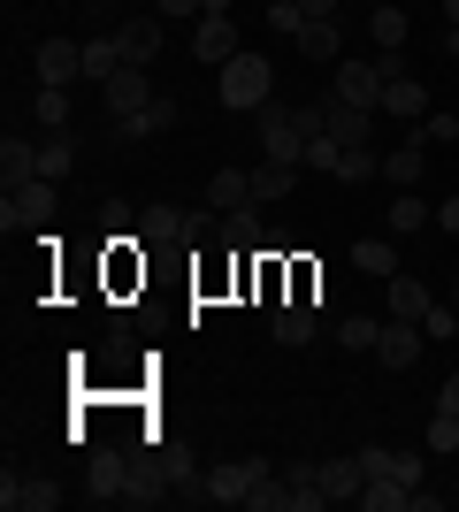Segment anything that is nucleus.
<instances>
[{"label": "nucleus", "instance_id": "37", "mask_svg": "<svg viewBox=\"0 0 459 512\" xmlns=\"http://www.w3.org/2000/svg\"><path fill=\"white\" fill-rule=\"evenodd\" d=\"M268 31L299 39V31H306V8H299V0H268Z\"/></svg>", "mask_w": 459, "mask_h": 512}, {"label": "nucleus", "instance_id": "30", "mask_svg": "<svg viewBox=\"0 0 459 512\" xmlns=\"http://www.w3.org/2000/svg\"><path fill=\"white\" fill-rule=\"evenodd\" d=\"M138 237H146V245H184V214L176 207H146L138 214Z\"/></svg>", "mask_w": 459, "mask_h": 512}, {"label": "nucleus", "instance_id": "22", "mask_svg": "<svg viewBox=\"0 0 459 512\" xmlns=\"http://www.w3.org/2000/svg\"><path fill=\"white\" fill-rule=\"evenodd\" d=\"M368 39H375V54H398V46H406V8H398V0H375L368 8Z\"/></svg>", "mask_w": 459, "mask_h": 512}, {"label": "nucleus", "instance_id": "11", "mask_svg": "<svg viewBox=\"0 0 459 512\" xmlns=\"http://www.w3.org/2000/svg\"><path fill=\"white\" fill-rule=\"evenodd\" d=\"M0 505H8V512H54L62 490H54L46 474H23V482H16V467H8V474H0Z\"/></svg>", "mask_w": 459, "mask_h": 512}, {"label": "nucleus", "instance_id": "38", "mask_svg": "<svg viewBox=\"0 0 459 512\" xmlns=\"http://www.w3.org/2000/svg\"><path fill=\"white\" fill-rule=\"evenodd\" d=\"M421 337L452 344V337H459V306H429V314H421Z\"/></svg>", "mask_w": 459, "mask_h": 512}, {"label": "nucleus", "instance_id": "36", "mask_svg": "<svg viewBox=\"0 0 459 512\" xmlns=\"http://www.w3.org/2000/svg\"><path fill=\"white\" fill-rule=\"evenodd\" d=\"M406 497H414V490H398V482H368L360 505H368V512H406Z\"/></svg>", "mask_w": 459, "mask_h": 512}, {"label": "nucleus", "instance_id": "31", "mask_svg": "<svg viewBox=\"0 0 459 512\" xmlns=\"http://www.w3.org/2000/svg\"><path fill=\"white\" fill-rule=\"evenodd\" d=\"M291 184H299V161H261V169H253V199H261V207H268V199H284Z\"/></svg>", "mask_w": 459, "mask_h": 512}, {"label": "nucleus", "instance_id": "29", "mask_svg": "<svg viewBox=\"0 0 459 512\" xmlns=\"http://www.w3.org/2000/svg\"><path fill=\"white\" fill-rule=\"evenodd\" d=\"M337 161H345V146L322 130V115H314V138H306V153H299V169H314V176H337Z\"/></svg>", "mask_w": 459, "mask_h": 512}, {"label": "nucleus", "instance_id": "20", "mask_svg": "<svg viewBox=\"0 0 459 512\" xmlns=\"http://www.w3.org/2000/svg\"><path fill=\"white\" fill-rule=\"evenodd\" d=\"M161 130H176V100L161 92L153 107H138L131 123H115V138H131V146H146V138H161Z\"/></svg>", "mask_w": 459, "mask_h": 512}, {"label": "nucleus", "instance_id": "28", "mask_svg": "<svg viewBox=\"0 0 459 512\" xmlns=\"http://www.w3.org/2000/svg\"><path fill=\"white\" fill-rule=\"evenodd\" d=\"M31 123L39 130H69V85H39L31 92Z\"/></svg>", "mask_w": 459, "mask_h": 512}, {"label": "nucleus", "instance_id": "5", "mask_svg": "<svg viewBox=\"0 0 459 512\" xmlns=\"http://www.w3.org/2000/svg\"><path fill=\"white\" fill-rule=\"evenodd\" d=\"M314 115H322V130L337 138V146H375V123H383L375 107H360V100H337V92H329V100L314 107Z\"/></svg>", "mask_w": 459, "mask_h": 512}, {"label": "nucleus", "instance_id": "14", "mask_svg": "<svg viewBox=\"0 0 459 512\" xmlns=\"http://www.w3.org/2000/svg\"><path fill=\"white\" fill-rule=\"evenodd\" d=\"M421 176H429V146H421L414 130H406V138H398V146L383 153V184H398V192H414Z\"/></svg>", "mask_w": 459, "mask_h": 512}, {"label": "nucleus", "instance_id": "33", "mask_svg": "<svg viewBox=\"0 0 459 512\" xmlns=\"http://www.w3.org/2000/svg\"><path fill=\"white\" fill-rule=\"evenodd\" d=\"M383 176V153L375 146H345V161H337V184H375Z\"/></svg>", "mask_w": 459, "mask_h": 512}, {"label": "nucleus", "instance_id": "6", "mask_svg": "<svg viewBox=\"0 0 459 512\" xmlns=\"http://www.w3.org/2000/svg\"><path fill=\"white\" fill-rule=\"evenodd\" d=\"M31 77H39V85H85V46L77 39H39L31 46Z\"/></svg>", "mask_w": 459, "mask_h": 512}, {"label": "nucleus", "instance_id": "41", "mask_svg": "<svg viewBox=\"0 0 459 512\" xmlns=\"http://www.w3.org/2000/svg\"><path fill=\"white\" fill-rule=\"evenodd\" d=\"M437 406H444V413H459V367H444V390H437Z\"/></svg>", "mask_w": 459, "mask_h": 512}, {"label": "nucleus", "instance_id": "18", "mask_svg": "<svg viewBox=\"0 0 459 512\" xmlns=\"http://www.w3.org/2000/svg\"><path fill=\"white\" fill-rule=\"evenodd\" d=\"M291 46H299V62H314V69H322V62H345V23H337V16H329V23H306Z\"/></svg>", "mask_w": 459, "mask_h": 512}, {"label": "nucleus", "instance_id": "43", "mask_svg": "<svg viewBox=\"0 0 459 512\" xmlns=\"http://www.w3.org/2000/svg\"><path fill=\"white\" fill-rule=\"evenodd\" d=\"M444 62H459V23H444Z\"/></svg>", "mask_w": 459, "mask_h": 512}, {"label": "nucleus", "instance_id": "45", "mask_svg": "<svg viewBox=\"0 0 459 512\" xmlns=\"http://www.w3.org/2000/svg\"><path fill=\"white\" fill-rule=\"evenodd\" d=\"M444 23H459V0H444Z\"/></svg>", "mask_w": 459, "mask_h": 512}, {"label": "nucleus", "instance_id": "44", "mask_svg": "<svg viewBox=\"0 0 459 512\" xmlns=\"http://www.w3.org/2000/svg\"><path fill=\"white\" fill-rule=\"evenodd\" d=\"M230 8H238V0H199V16H230Z\"/></svg>", "mask_w": 459, "mask_h": 512}, {"label": "nucleus", "instance_id": "9", "mask_svg": "<svg viewBox=\"0 0 459 512\" xmlns=\"http://www.w3.org/2000/svg\"><path fill=\"white\" fill-rule=\"evenodd\" d=\"M329 92H337V100H360V107H375V115H383V54H375V62H337Z\"/></svg>", "mask_w": 459, "mask_h": 512}, {"label": "nucleus", "instance_id": "34", "mask_svg": "<svg viewBox=\"0 0 459 512\" xmlns=\"http://www.w3.org/2000/svg\"><path fill=\"white\" fill-rule=\"evenodd\" d=\"M421 138V146H459V115H444V107H429V115H421V123H406Z\"/></svg>", "mask_w": 459, "mask_h": 512}, {"label": "nucleus", "instance_id": "26", "mask_svg": "<svg viewBox=\"0 0 459 512\" xmlns=\"http://www.w3.org/2000/svg\"><path fill=\"white\" fill-rule=\"evenodd\" d=\"M429 222H437V207H429L421 192H398L391 199V237H414V230H429Z\"/></svg>", "mask_w": 459, "mask_h": 512}, {"label": "nucleus", "instance_id": "3", "mask_svg": "<svg viewBox=\"0 0 459 512\" xmlns=\"http://www.w3.org/2000/svg\"><path fill=\"white\" fill-rule=\"evenodd\" d=\"M138 237H115V245H100V291H108L115 306H138L146 299V253L131 260Z\"/></svg>", "mask_w": 459, "mask_h": 512}, {"label": "nucleus", "instance_id": "23", "mask_svg": "<svg viewBox=\"0 0 459 512\" xmlns=\"http://www.w3.org/2000/svg\"><path fill=\"white\" fill-rule=\"evenodd\" d=\"M314 321H322V306H306V299H284L268 329H276V344H306V337H314Z\"/></svg>", "mask_w": 459, "mask_h": 512}, {"label": "nucleus", "instance_id": "1", "mask_svg": "<svg viewBox=\"0 0 459 512\" xmlns=\"http://www.w3.org/2000/svg\"><path fill=\"white\" fill-rule=\"evenodd\" d=\"M306 138H314V107H291V100L261 107V161H299Z\"/></svg>", "mask_w": 459, "mask_h": 512}, {"label": "nucleus", "instance_id": "32", "mask_svg": "<svg viewBox=\"0 0 459 512\" xmlns=\"http://www.w3.org/2000/svg\"><path fill=\"white\" fill-rule=\"evenodd\" d=\"M421 451H437V459H459V413H429V428H421Z\"/></svg>", "mask_w": 459, "mask_h": 512}, {"label": "nucleus", "instance_id": "7", "mask_svg": "<svg viewBox=\"0 0 459 512\" xmlns=\"http://www.w3.org/2000/svg\"><path fill=\"white\" fill-rule=\"evenodd\" d=\"M238 54H245V39H238V23H230V16H199L192 23V62H238Z\"/></svg>", "mask_w": 459, "mask_h": 512}, {"label": "nucleus", "instance_id": "42", "mask_svg": "<svg viewBox=\"0 0 459 512\" xmlns=\"http://www.w3.org/2000/svg\"><path fill=\"white\" fill-rule=\"evenodd\" d=\"M299 8H306V23H329V16H337V0H299Z\"/></svg>", "mask_w": 459, "mask_h": 512}, {"label": "nucleus", "instance_id": "15", "mask_svg": "<svg viewBox=\"0 0 459 512\" xmlns=\"http://www.w3.org/2000/svg\"><path fill=\"white\" fill-rule=\"evenodd\" d=\"M245 490H253V467H245V459H222V467L199 474V497H207V505H245Z\"/></svg>", "mask_w": 459, "mask_h": 512}, {"label": "nucleus", "instance_id": "16", "mask_svg": "<svg viewBox=\"0 0 459 512\" xmlns=\"http://www.w3.org/2000/svg\"><path fill=\"white\" fill-rule=\"evenodd\" d=\"M375 360L391 367V375H398V367H414V360H421V321H391V314H383V337H375Z\"/></svg>", "mask_w": 459, "mask_h": 512}, {"label": "nucleus", "instance_id": "25", "mask_svg": "<svg viewBox=\"0 0 459 512\" xmlns=\"http://www.w3.org/2000/svg\"><path fill=\"white\" fill-rule=\"evenodd\" d=\"M115 69H123V46H115V31H100V39H85V85H108Z\"/></svg>", "mask_w": 459, "mask_h": 512}, {"label": "nucleus", "instance_id": "19", "mask_svg": "<svg viewBox=\"0 0 459 512\" xmlns=\"http://www.w3.org/2000/svg\"><path fill=\"white\" fill-rule=\"evenodd\" d=\"M207 207H215V214L253 207V169H215V176H207Z\"/></svg>", "mask_w": 459, "mask_h": 512}, {"label": "nucleus", "instance_id": "40", "mask_svg": "<svg viewBox=\"0 0 459 512\" xmlns=\"http://www.w3.org/2000/svg\"><path fill=\"white\" fill-rule=\"evenodd\" d=\"M146 8H153V16H169V23H176V16L199 23V0H146Z\"/></svg>", "mask_w": 459, "mask_h": 512}, {"label": "nucleus", "instance_id": "13", "mask_svg": "<svg viewBox=\"0 0 459 512\" xmlns=\"http://www.w3.org/2000/svg\"><path fill=\"white\" fill-rule=\"evenodd\" d=\"M429 306H437V291H429L421 276H406V268H398V276L383 283V314H391V321H421Z\"/></svg>", "mask_w": 459, "mask_h": 512}, {"label": "nucleus", "instance_id": "8", "mask_svg": "<svg viewBox=\"0 0 459 512\" xmlns=\"http://www.w3.org/2000/svg\"><path fill=\"white\" fill-rule=\"evenodd\" d=\"M161 39H169V16H131V23H115V46H123V62L153 69V54H161Z\"/></svg>", "mask_w": 459, "mask_h": 512}, {"label": "nucleus", "instance_id": "21", "mask_svg": "<svg viewBox=\"0 0 459 512\" xmlns=\"http://www.w3.org/2000/svg\"><path fill=\"white\" fill-rule=\"evenodd\" d=\"M322 490H329V505H360V490H368V474H360V451L352 459H322Z\"/></svg>", "mask_w": 459, "mask_h": 512}, {"label": "nucleus", "instance_id": "39", "mask_svg": "<svg viewBox=\"0 0 459 512\" xmlns=\"http://www.w3.org/2000/svg\"><path fill=\"white\" fill-rule=\"evenodd\" d=\"M437 230H444V237H459V192H444V199H437Z\"/></svg>", "mask_w": 459, "mask_h": 512}, {"label": "nucleus", "instance_id": "24", "mask_svg": "<svg viewBox=\"0 0 459 512\" xmlns=\"http://www.w3.org/2000/svg\"><path fill=\"white\" fill-rule=\"evenodd\" d=\"M352 268H360V276H375V283H391V276H398V245L360 237V245H352Z\"/></svg>", "mask_w": 459, "mask_h": 512}, {"label": "nucleus", "instance_id": "2", "mask_svg": "<svg viewBox=\"0 0 459 512\" xmlns=\"http://www.w3.org/2000/svg\"><path fill=\"white\" fill-rule=\"evenodd\" d=\"M276 100V69L245 46L238 62H222V107H238V115H261V107Z\"/></svg>", "mask_w": 459, "mask_h": 512}, {"label": "nucleus", "instance_id": "46", "mask_svg": "<svg viewBox=\"0 0 459 512\" xmlns=\"http://www.w3.org/2000/svg\"><path fill=\"white\" fill-rule=\"evenodd\" d=\"M452 306H459V283H452Z\"/></svg>", "mask_w": 459, "mask_h": 512}, {"label": "nucleus", "instance_id": "4", "mask_svg": "<svg viewBox=\"0 0 459 512\" xmlns=\"http://www.w3.org/2000/svg\"><path fill=\"white\" fill-rule=\"evenodd\" d=\"M153 100H161V92H153V77L138 62H123L108 85H100V115H108V123H131L138 107H153Z\"/></svg>", "mask_w": 459, "mask_h": 512}, {"label": "nucleus", "instance_id": "10", "mask_svg": "<svg viewBox=\"0 0 459 512\" xmlns=\"http://www.w3.org/2000/svg\"><path fill=\"white\" fill-rule=\"evenodd\" d=\"M383 115H391V123H421V115H429V85H421L414 69L383 77Z\"/></svg>", "mask_w": 459, "mask_h": 512}, {"label": "nucleus", "instance_id": "17", "mask_svg": "<svg viewBox=\"0 0 459 512\" xmlns=\"http://www.w3.org/2000/svg\"><path fill=\"white\" fill-rule=\"evenodd\" d=\"M77 176V130H39V184H69Z\"/></svg>", "mask_w": 459, "mask_h": 512}, {"label": "nucleus", "instance_id": "35", "mask_svg": "<svg viewBox=\"0 0 459 512\" xmlns=\"http://www.w3.org/2000/svg\"><path fill=\"white\" fill-rule=\"evenodd\" d=\"M375 337H383V321H375V314H345V321H337V344H345V352H375Z\"/></svg>", "mask_w": 459, "mask_h": 512}, {"label": "nucleus", "instance_id": "12", "mask_svg": "<svg viewBox=\"0 0 459 512\" xmlns=\"http://www.w3.org/2000/svg\"><path fill=\"white\" fill-rule=\"evenodd\" d=\"M0 184H8V192H31V184H39V138H16V130L0 138Z\"/></svg>", "mask_w": 459, "mask_h": 512}, {"label": "nucleus", "instance_id": "27", "mask_svg": "<svg viewBox=\"0 0 459 512\" xmlns=\"http://www.w3.org/2000/svg\"><path fill=\"white\" fill-rule=\"evenodd\" d=\"M261 199H253V207H238V214H222V245H238V253H253V245H261Z\"/></svg>", "mask_w": 459, "mask_h": 512}]
</instances>
